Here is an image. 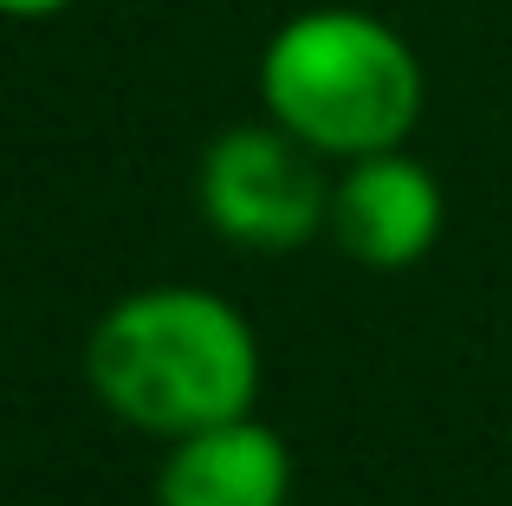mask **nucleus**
Returning a JSON list of instances; mask_svg holds the SVG:
<instances>
[{
    "instance_id": "f257e3e1",
    "label": "nucleus",
    "mask_w": 512,
    "mask_h": 506,
    "mask_svg": "<svg viewBox=\"0 0 512 506\" xmlns=\"http://www.w3.org/2000/svg\"><path fill=\"white\" fill-rule=\"evenodd\" d=\"M85 383L111 416L150 435H188L247 416L260 396V338L201 286H150L117 299L85 338Z\"/></svg>"
},
{
    "instance_id": "f03ea898",
    "label": "nucleus",
    "mask_w": 512,
    "mask_h": 506,
    "mask_svg": "<svg viewBox=\"0 0 512 506\" xmlns=\"http://www.w3.org/2000/svg\"><path fill=\"white\" fill-rule=\"evenodd\" d=\"M422 98L415 46L363 7H305L260 52L266 117L338 163L402 150L422 124Z\"/></svg>"
},
{
    "instance_id": "7ed1b4c3",
    "label": "nucleus",
    "mask_w": 512,
    "mask_h": 506,
    "mask_svg": "<svg viewBox=\"0 0 512 506\" xmlns=\"http://www.w3.org/2000/svg\"><path fill=\"white\" fill-rule=\"evenodd\" d=\"M195 202L221 241L253 247V253H292L325 228L331 182L318 169L312 143H299L292 130H279L266 117V124L221 130L201 150Z\"/></svg>"
},
{
    "instance_id": "20e7f679",
    "label": "nucleus",
    "mask_w": 512,
    "mask_h": 506,
    "mask_svg": "<svg viewBox=\"0 0 512 506\" xmlns=\"http://www.w3.org/2000/svg\"><path fill=\"white\" fill-rule=\"evenodd\" d=\"M441 221H448V202H441L435 169L415 163L409 150H376V156H350L344 176L331 182L325 234L357 266L402 273L441 241Z\"/></svg>"
},
{
    "instance_id": "39448f33",
    "label": "nucleus",
    "mask_w": 512,
    "mask_h": 506,
    "mask_svg": "<svg viewBox=\"0 0 512 506\" xmlns=\"http://www.w3.org/2000/svg\"><path fill=\"white\" fill-rule=\"evenodd\" d=\"M292 455L279 429L247 416L208 422L169 442L156 468V506H286Z\"/></svg>"
},
{
    "instance_id": "423d86ee",
    "label": "nucleus",
    "mask_w": 512,
    "mask_h": 506,
    "mask_svg": "<svg viewBox=\"0 0 512 506\" xmlns=\"http://www.w3.org/2000/svg\"><path fill=\"white\" fill-rule=\"evenodd\" d=\"M72 0H0V20H52V13H65Z\"/></svg>"
}]
</instances>
